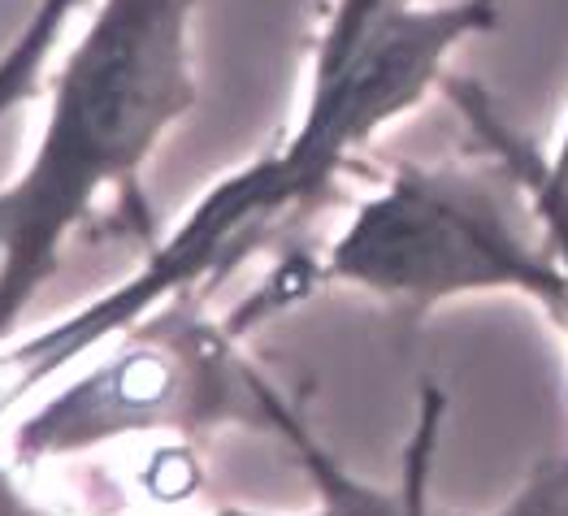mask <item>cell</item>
I'll return each mask as SVG.
<instances>
[{"instance_id":"1","label":"cell","mask_w":568,"mask_h":516,"mask_svg":"<svg viewBox=\"0 0 568 516\" xmlns=\"http://www.w3.org/2000/svg\"><path fill=\"white\" fill-rule=\"evenodd\" d=\"M195 13L200 0H100L61 57L40 140L0 188V338L104 200H140L156 148L195 109Z\"/></svg>"},{"instance_id":"2","label":"cell","mask_w":568,"mask_h":516,"mask_svg":"<svg viewBox=\"0 0 568 516\" xmlns=\"http://www.w3.org/2000/svg\"><path fill=\"white\" fill-rule=\"evenodd\" d=\"M443 92L474 122L481 156L395 165L352 209L317 274L417 313L474 295H521L565 326L568 274L521 174L517 135L474 83L452 79Z\"/></svg>"},{"instance_id":"3","label":"cell","mask_w":568,"mask_h":516,"mask_svg":"<svg viewBox=\"0 0 568 516\" xmlns=\"http://www.w3.org/2000/svg\"><path fill=\"white\" fill-rule=\"evenodd\" d=\"M495 22L499 0H331L295 127L204 191L243 256L313 213L382 131L452 83V57Z\"/></svg>"},{"instance_id":"4","label":"cell","mask_w":568,"mask_h":516,"mask_svg":"<svg viewBox=\"0 0 568 516\" xmlns=\"http://www.w3.org/2000/svg\"><path fill=\"white\" fill-rule=\"evenodd\" d=\"M126 334V347L109 365L57 391L31 422H22V461L74 456L148 429L191 434L217 422H261L286 434V404L239 361L235 338L195 313L191 291L152 308Z\"/></svg>"},{"instance_id":"5","label":"cell","mask_w":568,"mask_h":516,"mask_svg":"<svg viewBox=\"0 0 568 516\" xmlns=\"http://www.w3.org/2000/svg\"><path fill=\"white\" fill-rule=\"evenodd\" d=\"M83 4L88 0H40L36 13L27 18V27L13 36V44L0 52V122L40 92V83L48 79L52 48Z\"/></svg>"},{"instance_id":"6","label":"cell","mask_w":568,"mask_h":516,"mask_svg":"<svg viewBox=\"0 0 568 516\" xmlns=\"http://www.w3.org/2000/svg\"><path fill=\"white\" fill-rule=\"evenodd\" d=\"M490 516H568V461H547Z\"/></svg>"},{"instance_id":"7","label":"cell","mask_w":568,"mask_h":516,"mask_svg":"<svg viewBox=\"0 0 568 516\" xmlns=\"http://www.w3.org/2000/svg\"><path fill=\"white\" fill-rule=\"evenodd\" d=\"M443 422V399L426 391V408H422V422L413 429V443H408V477H413V490H408V508L404 516H429V456H434V434Z\"/></svg>"},{"instance_id":"8","label":"cell","mask_w":568,"mask_h":516,"mask_svg":"<svg viewBox=\"0 0 568 516\" xmlns=\"http://www.w3.org/2000/svg\"><path fill=\"white\" fill-rule=\"evenodd\" d=\"M517 161H521V140H517ZM521 174H525V183H529V191H534V200H538V209H542V217H547V226H551V239H556V247H560V261H565V274H568V209L556 204L547 191L529 179L525 161H521ZM565 330H568V313H565Z\"/></svg>"}]
</instances>
